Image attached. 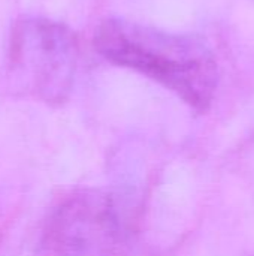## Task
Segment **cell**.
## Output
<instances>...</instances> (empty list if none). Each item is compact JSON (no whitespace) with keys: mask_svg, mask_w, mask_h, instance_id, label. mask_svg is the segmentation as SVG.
I'll list each match as a JSON object with an SVG mask.
<instances>
[{"mask_svg":"<svg viewBox=\"0 0 254 256\" xmlns=\"http://www.w3.org/2000/svg\"><path fill=\"white\" fill-rule=\"evenodd\" d=\"M9 68L39 94L67 93L78 64V40L63 22L43 16L18 20L10 33Z\"/></svg>","mask_w":254,"mask_h":256,"instance_id":"2","label":"cell"},{"mask_svg":"<svg viewBox=\"0 0 254 256\" xmlns=\"http://www.w3.org/2000/svg\"><path fill=\"white\" fill-rule=\"evenodd\" d=\"M94 48L108 62L154 80L196 110L208 108L213 100L217 63L196 36L108 18L96 28Z\"/></svg>","mask_w":254,"mask_h":256,"instance_id":"1","label":"cell"}]
</instances>
